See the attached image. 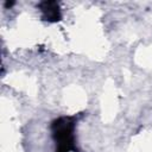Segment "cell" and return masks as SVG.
<instances>
[{
    "label": "cell",
    "instance_id": "1",
    "mask_svg": "<svg viewBox=\"0 0 152 152\" xmlns=\"http://www.w3.org/2000/svg\"><path fill=\"white\" fill-rule=\"evenodd\" d=\"M56 144V152H69L74 148V122L70 118H61L52 126Z\"/></svg>",
    "mask_w": 152,
    "mask_h": 152
},
{
    "label": "cell",
    "instance_id": "2",
    "mask_svg": "<svg viewBox=\"0 0 152 152\" xmlns=\"http://www.w3.org/2000/svg\"><path fill=\"white\" fill-rule=\"evenodd\" d=\"M43 12L45 13V17L48 19H53L56 20L57 18H59V13H58V7L56 2H44L43 7H42Z\"/></svg>",
    "mask_w": 152,
    "mask_h": 152
}]
</instances>
